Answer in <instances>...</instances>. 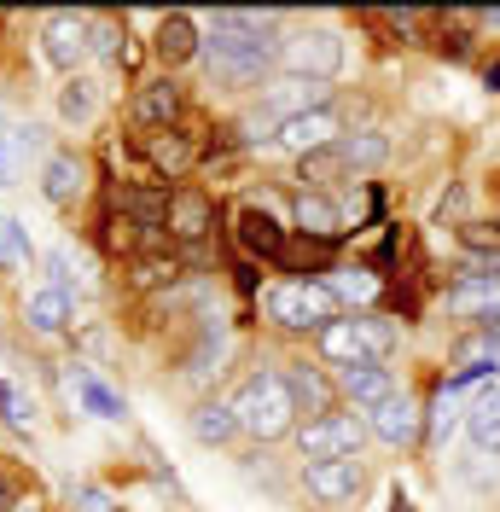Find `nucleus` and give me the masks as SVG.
I'll return each instance as SVG.
<instances>
[{
	"instance_id": "1",
	"label": "nucleus",
	"mask_w": 500,
	"mask_h": 512,
	"mask_svg": "<svg viewBox=\"0 0 500 512\" xmlns=\"http://www.w3.org/2000/svg\"><path fill=\"white\" fill-rule=\"evenodd\" d=\"M274 24H280V12H210V30H204L210 88H256L280 64L285 47Z\"/></svg>"
},
{
	"instance_id": "2",
	"label": "nucleus",
	"mask_w": 500,
	"mask_h": 512,
	"mask_svg": "<svg viewBox=\"0 0 500 512\" xmlns=\"http://www.w3.org/2000/svg\"><path fill=\"white\" fill-rule=\"evenodd\" d=\"M233 414H239V431L262 437V443H274V437H285V431L297 425V396H291L285 373L256 367V373L233 390Z\"/></svg>"
},
{
	"instance_id": "3",
	"label": "nucleus",
	"mask_w": 500,
	"mask_h": 512,
	"mask_svg": "<svg viewBox=\"0 0 500 512\" xmlns=\"http://www.w3.org/2000/svg\"><path fill=\"white\" fill-rule=\"evenodd\" d=\"M262 315L274 326H285V332H326L344 309L326 291V280H274L262 291Z\"/></svg>"
},
{
	"instance_id": "4",
	"label": "nucleus",
	"mask_w": 500,
	"mask_h": 512,
	"mask_svg": "<svg viewBox=\"0 0 500 512\" xmlns=\"http://www.w3.org/2000/svg\"><path fill=\"white\" fill-rule=\"evenodd\" d=\"M396 350V326L378 315H338L320 332V355L332 367H361V361H384Z\"/></svg>"
},
{
	"instance_id": "5",
	"label": "nucleus",
	"mask_w": 500,
	"mask_h": 512,
	"mask_svg": "<svg viewBox=\"0 0 500 512\" xmlns=\"http://www.w3.org/2000/svg\"><path fill=\"white\" fill-rule=\"evenodd\" d=\"M338 64H344V41L326 24H309V30L285 35V47H280V70L285 76H303V82H332Z\"/></svg>"
},
{
	"instance_id": "6",
	"label": "nucleus",
	"mask_w": 500,
	"mask_h": 512,
	"mask_svg": "<svg viewBox=\"0 0 500 512\" xmlns=\"http://www.w3.org/2000/svg\"><path fill=\"white\" fill-rule=\"evenodd\" d=\"M367 443V419L361 414H326V419H309L303 431H297V448H303V460H355Z\"/></svg>"
},
{
	"instance_id": "7",
	"label": "nucleus",
	"mask_w": 500,
	"mask_h": 512,
	"mask_svg": "<svg viewBox=\"0 0 500 512\" xmlns=\"http://www.w3.org/2000/svg\"><path fill=\"white\" fill-rule=\"evenodd\" d=\"M88 24L94 18H82V12H47L41 18V53H47L53 70H76V64L94 53L88 47Z\"/></svg>"
},
{
	"instance_id": "8",
	"label": "nucleus",
	"mask_w": 500,
	"mask_h": 512,
	"mask_svg": "<svg viewBox=\"0 0 500 512\" xmlns=\"http://www.w3.org/2000/svg\"><path fill=\"white\" fill-rule=\"evenodd\" d=\"M303 483H309L314 501L344 507V501H355V495L367 489V466H361V454H355V460H314L309 472H303Z\"/></svg>"
},
{
	"instance_id": "9",
	"label": "nucleus",
	"mask_w": 500,
	"mask_h": 512,
	"mask_svg": "<svg viewBox=\"0 0 500 512\" xmlns=\"http://www.w3.org/2000/svg\"><path fill=\"white\" fill-rule=\"evenodd\" d=\"M332 384H338V396H349L361 414H373L384 408L390 396H396V373L384 367V361H361V367H332Z\"/></svg>"
},
{
	"instance_id": "10",
	"label": "nucleus",
	"mask_w": 500,
	"mask_h": 512,
	"mask_svg": "<svg viewBox=\"0 0 500 512\" xmlns=\"http://www.w3.org/2000/svg\"><path fill=\"white\" fill-rule=\"evenodd\" d=\"M338 140H344L338 111H332V105H320V111H303V117L280 123V140H274V146L297 152V158H309V152H326V146H338Z\"/></svg>"
},
{
	"instance_id": "11",
	"label": "nucleus",
	"mask_w": 500,
	"mask_h": 512,
	"mask_svg": "<svg viewBox=\"0 0 500 512\" xmlns=\"http://www.w3.org/2000/svg\"><path fill=\"white\" fill-rule=\"evenodd\" d=\"M152 53L163 70H181L192 53H204V35H198V18L192 12H157V30H152Z\"/></svg>"
},
{
	"instance_id": "12",
	"label": "nucleus",
	"mask_w": 500,
	"mask_h": 512,
	"mask_svg": "<svg viewBox=\"0 0 500 512\" xmlns=\"http://www.w3.org/2000/svg\"><path fill=\"white\" fill-rule=\"evenodd\" d=\"M146 163L157 169V181H187L192 169L204 163L198 140L181 134V128H163V134H146Z\"/></svg>"
},
{
	"instance_id": "13",
	"label": "nucleus",
	"mask_w": 500,
	"mask_h": 512,
	"mask_svg": "<svg viewBox=\"0 0 500 512\" xmlns=\"http://www.w3.org/2000/svg\"><path fill=\"white\" fill-rule=\"evenodd\" d=\"M210 227H216V198H210V192H198V187H175L169 192V239L198 245Z\"/></svg>"
},
{
	"instance_id": "14",
	"label": "nucleus",
	"mask_w": 500,
	"mask_h": 512,
	"mask_svg": "<svg viewBox=\"0 0 500 512\" xmlns=\"http://www.w3.org/2000/svg\"><path fill=\"white\" fill-rule=\"evenodd\" d=\"M233 233H239V245H245L256 262H285V227L262 210V204H239V216H233Z\"/></svg>"
},
{
	"instance_id": "15",
	"label": "nucleus",
	"mask_w": 500,
	"mask_h": 512,
	"mask_svg": "<svg viewBox=\"0 0 500 512\" xmlns=\"http://www.w3.org/2000/svg\"><path fill=\"white\" fill-rule=\"evenodd\" d=\"M320 105H332V82H303V76H285V82H274V88L262 94V111H268L274 123H291V117L320 111Z\"/></svg>"
},
{
	"instance_id": "16",
	"label": "nucleus",
	"mask_w": 500,
	"mask_h": 512,
	"mask_svg": "<svg viewBox=\"0 0 500 512\" xmlns=\"http://www.w3.org/2000/svg\"><path fill=\"white\" fill-rule=\"evenodd\" d=\"M291 222H297V233H303L309 245H332V239L344 233V210H338L326 192H297V204H291Z\"/></svg>"
},
{
	"instance_id": "17",
	"label": "nucleus",
	"mask_w": 500,
	"mask_h": 512,
	"mask_svg": "<svg viewBox=\"0 0 500 512\" xmlns=\"http://www.w3.org/2000/svg\"><path fill=\"white\" fill-rule=\"evenodd\" d=\"M181 111H187V94L163 76V82H146L140 94H134V123L152 128V134H163V128L181 123Z\"/></svg>"
},
{
	"instance_id": "18",
	"label": "nucleus",
	"mask_w": 500,
	"mask_h": 512,
	"mask_svg": "<svg viewBox=\"0 0 500 512\" xmlns=\"http://www.w3.org/2000/svg\"><path fill=\"white\" fill-rule=\"evenodd\" d=\"M285 384H291V396H297V414H338V384L326 379L320 367H309V361H297V367H285Z\"/></svg>"
},
{
	"instance_id": "19",
	"label": "nucleus",
	"mask_w": 500,
	"mask_h": 512,
	"mask_svg": "<svg viewBox=\"0 0 500 512\" xmlns=\"http://www.w3.org/2000/svg\"><path fill=\"white\" fill-rule=\"evenodd\" d=\"M367 431H373L378 443H390V448H402V443H413L419 437V408H413V396H390L384 408H373L367 414Z\"/></svg>"
},
{
	"instance_id": "20",
	"label": "nucleus",
	"mask_w": 500,
	"mask_h": 512,
	"mask_svg": "<svg viewBox=\"0 0 500 512\" xmlns=\"http://www.w3.org/2000/svg\"><path fill=\"white\" fill-rule=\"evenodd\" d=\"M88 187V163L76 158V152H53L47 169H41V192H47V204H76Z\"/></svg>"
},
{
	"instance_id": "21",
	"label": "nucleus",
	"mask_w": 500,
	"mask_h": 512,
	"mask_svg": "<svg viewBox=\"0 0 500 512\" xmlns=\"http://www.w3.org/2000/svg\"><path fill=\"white\" fill-rule=\"evenodd\" d=\"M152 251H140L134 262H128V280L140 291H157V286H169V280H181V256L175 251H163V233L157 239H146Z\"/></svg>"
},
{
	"instance_id": "22",
	"label": "nucleus",
	"mask_w": 500,
	"mask_h": 512,
	"mask_svg": "<svg viewBox=\"0 0 500 512\" xmlns=\"http://www.w3.org/2000/svg\"><path fill=\"white\" fill-rule=\"evenodd\" d=\"M442 303H448V315H460V320H489L500 309V280H454V291Z\"/></svg>"
},
{
	"instance_id": "23",
	"label": "nucleus",
	"mask_w": 500,
	"mask_h": 512,
	"mask_svg": "<svg viewBox=\"0 0 500 512\" xmlns=\"http://www.w3.org/2000/svg\"><path fill=\"white\" fill-rule=\"evenodd\" d=\"M64 320H70V297H64V291L41 286V291H30V297H24V326H30V332H41V338H59Z\"/></svg>"
},
{
	"instance_id": "24",
	"label": "nucleus",
	"mask_w": 500,
	"mask_h": 512,
	"mask_svg": "<svg viewBox=\"0 0 500 512\" xmlns=\"http://www.w3.org/2000/svg\"><path fill=\"white\" fill-rule=\"evenodd\" d=\"M466 437H471L477 454H500V384H495V390H483V396L471 402Z\"/></svg>"
},
{
	"instance_id": "25",
	"label": "nucleus",
	"mask_w": 500,
	"mask_h": 512,
	"mask_svg": "<svg viewBox=\"0 0 500 512\" xmlns=\"http://www.w3.org/2000/svg\"><path fill=\"white\" fill-rule=\"evenodd\" d=\"M94 111H99V82L94 76H70L59 88V117L82 128V123H94Z\"/></svg>"
},
{
	"instance_id": "26",
	"label": "nucleus",
	"mask_w": 500,
	"mask_h": 512,
	"mask_svg": "<svg viewBox=\"0 0 500 512\" xmlns=\"http://www.w3.org/2000/svg\"><path fill=\"white\" fill-rule=\"evenodd\" d=\"M233 431H239V414H233V402H204L198 414H192V437L198 443H233Z\"/></svg>"
},
{
	"instance_id": "27",
	"label": "nucleus",
	"mask_w": 500,
	"mask_h": 512,
	"mask_svg": "<svg viewBox=\"0 0 500 512\" xmlns=\"http://www.w3.org/2000/svg\"><path fill=\"white\" fill-rule=\"evenodd\" d=\"M76 402H82V408H88L94 419H128L123 396H117L111 384H99L94 373H76Z\"/></svg>"
},
{
	"instance_id": "28",
	"label": "nucleus",
	"mask_w": 500,
	"mask_h": 512,
	"mask_svg": "<svg viewBox=\"0 0 500 512\" xmlns=\"http://www.w3.org/2000/svg\"><path fill=\"white\" fill-rule=\"evenodd\" d=\"M326 291H332L338 303H373L378 274H367V268H332V274H326Z\"/></svg>"
},
{
	"instance_id": "29",
	"label": "nucleus",
	"mask_w": 500,
	"mask_h": 512,
	"mask_svg": "<svg viewBox=\"0 0 500 512\" xmlns=\"http://www.w3.org/2000/svg\"><path fill=\"white\" fill-rule=\"evenodd\" d=\"M221 355H227V332H221V320H204V344L187 355V379H210V373H221Z\"/></svg>"
},
{
	"instance_id": "30",
	"label": "nucleus",
	"mask_w": 500,
	"mask_h": 512,
	"mask_svg": "<svg viewBox=\"0 0 500 512\" xmlns=\"http://www.w3.org/2000/svg\"><path fill=\"white\" fill-rule=\"evenodd\" d=\"M349 163H344V152H338V146H326V152H309V158H297V181H303V192H320L326 187V181H338V175H344Z\"/></svg>"
},
{
	"instance_id": "31",
	"label": "nucleus",
	"mask_w": 500,
	"mask_h": 512,
	"mask_svg": "<svg viewBox=\"0 0 500 512\" xmlns=\"http://www.w3.org/2000/svg\"><path fill=\"white\" fill-rule=\"evenodd\" d=\"M338 152H344L349 169H378V163L390 158V140H384V134H344Z\"/></svg>"
},
{
	"instance_id": "32",
	"label": "nucleus",
	"mask_w": 500,
	"mask_h": 512,
	"mask_svg": "<svg viewBox=\"0 0 500 512\" xmlns=\"http://www.w3.org/2000/svg\"><path fill=\"white\" fill-rule=\"evenodd\" d=\"M471 361H500V309L489 320H477V338L466 344Z\"/></svg>"
},
{
	"instance_id": "33",
	"label": "nucleus",
	"mask_w": 500,
	"mask_h": 512,
	"mask_svg": "<svg viewBox=\"0 0 500 512\" xmlns=\"http://www.w3.org/2000/svg\"><path fill=\"white\" fill-rule=\"evenodd\" d=\"M0 262H6V268H24V262H30V239H24V227L6 222V216H0Z\"/></svg>"
},
{
	"instance_id": "34",
	"label": "nucleus",
	"mask_w": 500,
	"mask_h": 512,
	"mask_svg": "<svg viewBox=\"0 0 500 512\" xmlns=\"http://www.w3.org/2000/svg\"><path fill=\"white\" fill-rule=\"evenodd\" d=\"M0 414H6V425H18V431H24V425L35 419L30 396H24V390H18L12 379H0Z\"/></svg>"
},
{
	"instance_id": "35",
	"label": "nucleus",
	"mask_w": 500,
	"mask_h": 512,
	"mask_svg": "<svg viewBox=\"0 0 500 512\" xmlns=\"http://www.w3.org/2000/svg\"><path fill=\"white\" fill-rule=\"evenodd\" d=\"M489 373H500V361H466V367H460V373H454V379L442 384V390H448V396H460V390H466V384L489 379Z\"/></svg>"
},
{
	"instance_id": "36",
	"label": "nucleus",
	"mask_w": 500,
	"mask_h": 512,
	"mask_svg": "<svg viewBox=\"0 0 500 512\" xmlns=\"http://www.w3.org/2000/svg\"><path fill=\"white\" fill-rule=\"evenodd\" d=\"M47 286L70 297V256H64V251H53V256H47Z\"/></svg>"
},
{
	"instance_id": "37",
	"label": "nucleus",
	"mask_w": 500,
	"mask_h": 512,
	"mask_svg": "<svg viewBox=\"0 0 500 512\" xmlns=\"http://www.w3.org/2000/svg\"><path fill=\"white\" fill-rule=\"evenodd\" d=\"M88 47H94V53H117V30H111L105 18H94V24H88Z\"/></svg>"
},
{
	"instance_id": "38",
	"label": "nucleus",
	"mask_w": 500,
	"mask_h": 512,
	"mask_svg": "<svg viewBox=\"0 0 500 512\" xmlns=\"http://www.w3.org/2000/svg\"><path fill=\"white\" fill-rule=\"evenodd\" d=\"M76 501H82V512H105V495H99V489H88V483L76 489Z\"/></svg>"
},
{
	"instance_id": "39",
	"label": "nucleus",
	"mask_w": 500,
	"mask_h": 512,
	"mask_svg": "<svg viewBox=\"0 0 500 512\" xmlns=\"http://www.w3.org/2000/svg\"><path fill=\"white\" fill-rule=\"evenodd\" d=\"M12 501H18V495H12V483H6V478H0V512H6V507H12Z\"/></svg>"
},
{
	"instance_id": "40",
	"label": "nucleus",
	"mask_w": 500,
	"mask_h": 512,
	"mask_svg": "<svg viewBox=\"0 0 500 512\" xmlns=\"http://www.w3.org/2000/svg\"><path fill=\"white\" fill-rule=\"evenodd\" d=\"M483 82H489V88L500 94V64H489V70H483Z\"/></svg>"
},
{
	"instance_id": "41",
	"label": "nucleus",
	"mask_w": 500,
	"mask_h": 512,
	"mask_svg": "<svg viewBox=\"0 0 500 512\" xmlns=\"http://www.w3.org/2000/svg\"><path fill=\"white\" fill-rule=\"evenodd\" d=\"M477 24H483V30H500V12H483V18H477Z\"/></svg>"
}]
</instances>
